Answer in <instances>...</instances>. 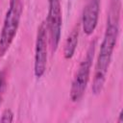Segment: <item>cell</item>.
I'll return each instance as SVG.
<instances>
[{
    "mask_svg": "<svg viewBox=\"0 0 123 123\" xmlns=\"http://www.w3.org/2000/svg\"><path fill=\"white\" fill-rule=\"evenodd\" d=\"M12 120H13V113L12 112V111L11 110L4 111V112L1 115L0 121L5 123H10V122H12Z\"/></svg>",
    "mask_w": 123,
    "mask_h": 123,
    "instance_id": "ba28073f",
    "label": "cell"
},
{
    "mask_svg": "<svg viewBox=\"0 0 123 123\" xmlns=\"http://www.w3.org/2000/svg\"><path fill=\"white\" fill-rule=\"evenodd\" d=\"M78 37H79V25H76L74 29L71 31L68 36L63 48V56L66 60H69L73 57L77 44H78Z\"/></svg>",
    "mask_w": 123,
    "mask_h": 123,
    "instance_id": "52a82bcc",
    "label": "cell"
},
{
    "mask_svg": "<svg viewBox=\"0 0 123 123\" xmlns=\"http://www.w3.org/2000/svg\"><path fill=\"white\" fill-rule=\"evenodd\" d=\"M21 13L22 1L10 0V6L6 13L2 32L0 35V58H2L7 53L13 41L19 26Z\"/></svg>",
    "mask_w": 123,
    "mask_h": 123,
    "instance_id": "7a4b0ae2",
    "label": "cell"
},
{
    "mask_svg": "<svg viewBox=\"0 0 123 123\" xmlns=\"http://www.w3.org/2000/svg\"><path fill=\"white\" fill-rule=\"evenodd\" d=\"M47 63V24L42 22L37 34L36 50H35V66L34 72L37 78H40L46 69Z\"/></svg>",
    "mask_w": 123,
    "mask_h": 123,
    "instance_id": "5b68a950",
    "label": "cell"
},
{
    "mask_svg": "<svg viewBox=\"0 0 123 123\" xmlns=\"http://www.w3.org/2000/svg\"><path fill=\"white\" fill-rule=\"evenodd\" d=\"M5 87H6V76H5V72L1 71L0 72V105L3 99Z\"/></svg>",
    "mask_w": 123,
    "mask_h": 123,
    "instance_id": "9c48e42d",
    "label": "cell"
},
{
    "mask_svg": "<svg viewBox=\"0 0 123 123\" xmlns=\"http://www.w3.org/2000/svg\"><path fill=\"white\" fill-rule=\"evenodd\" d=\"M48 17H47V32L49 33V40L52 51L55 52L58 48L61 39L62 31V6L61 0H48Z\"/></svg>",
    "mask_w": 123,
    "mask_h": 123,
    "instance_id": "277c9868",
    "label": "cell"
},
{
    "mask_svg": "<svg viewBox=\"0 0 123 123\" xmlns=\"http://www.w3.org/2000/svg\"></svg>",
    "mask_w": 123,
    "mask_h": 123,
    "instance_id": "8fae6325",
    "label": "cell"
},
{
    "mask_svg": "<svg viewBox=\"0 0 123 123\" xmlns=\"http://www.w3.org/2000/svg\"><path fill=\"white\" fill-rule=\"evenodd\" d=\"M118 122H119V123H122V122H123V120H122V111H121L120 114H119V120H118Z\"/></svg>",
    "mask_w": 123,
    "mask_h": 123,
    "instance_id": "30bf717a",
    "label": "cell"
},
{
    "mask_svg": "<svg viewBox=\"0 0 123 123\" xmlns=\"http://www.w3.org/2000/svg\"><path fill=\"white\" fill-rule=\"evenodd\" d=\"M100 12V0H86V4L83 10L82 26L86 35H91L98 23Z\"/></svg>",
    "mask_w": 123,
    "mask_h": 123,
    "instance_id": "8992f818",
    "label": "cell"
},
{
    "mask_svg": "<svg viewBox=\"0 0 123 123\" xmlns=\"http://www.w3.org/2000/svg\"><path fill=\"white\" fill-rule=\"evenodd\" d=\"M120 11L121 1L111 0L108 12L107 27L95 65V72L92 83V91L94 94H99L101 92L106 81V76L111 63L112 52L118 37Z\"/></svg>",
    "mask_w": 123,
    "mask_h": 123,
    "instance_id": "6da1fadb",
    "label": "cell"
},
{
    "mask_svg": "<svg viewBox=\"0 0 123 123\" xmlns=\"http://www.w3.org/2000/svg\"><path fill=\"white\" fill-rule=\"evenodd\" d=\"M94 50H95V41L91 42V44L89 45L86 55L83 60V62H81V64L79 65V68L73 79L72 86L70 88V98L73 102H78L83 97L86 91V88L89 81V74L93 61Z\"/></svg>",
    "mask_w": 123,
    "mask_h": 123,
    "instance_id": "3957f363",
    "label": "cell"
}]
</instances>
